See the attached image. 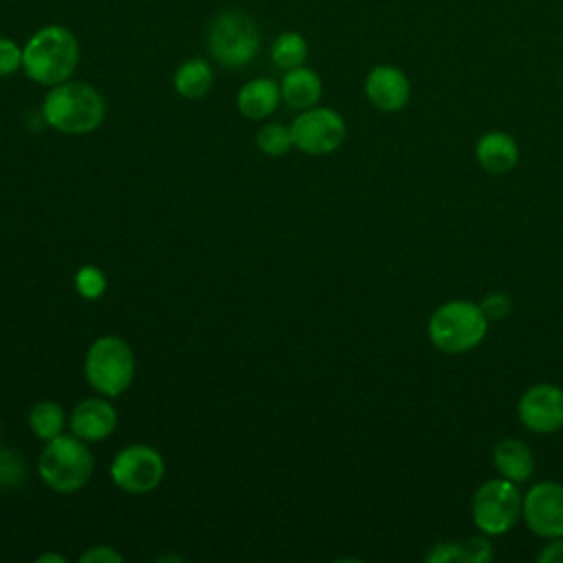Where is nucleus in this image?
<instances>
[{
	"instance_id": "3",
	"label": "nucleus",
	"mask_w": 563,
	"mask_h": 563,
	"mask_svg": "<svg viewBox=\"0 0 563 563\" xmlns=\"http://www.w3.org/2000/svg\"><path fill=\"white\" fill-rule=\"evenodd\" d=\"M262 46V33L253 15L242 9L220 11L207 29V51L216 64L235 70L249 66Z\"/></svg>"
},
{
	"instance_id": "25",
	"label": "nucleus",
	"mask_w": 563,
	"mask_h": 563,
	"mask_svg": "<svg viewBox=\"0 0 563 563\" xmlns=\"http://www.w3.org/2000/svg\"><path fill=\"white\" fill-rule=\"evenodd\" d=\"M18 70H22V44L0 35V77L15 75Z\"/></svg>"
},
{
	"instance_id": "17",
	"label": "nucleus",
	"mask_w": 563,
	"mask_h": 563,
	"mask_svg": "<svg viewBox=\"0 0 563 563\" xmlns=\"http://www.w3.org/2000/svg\"><path fill=\"white\" fill-rule=\"evenodd\" d=\"M493 464L501 477L515 484L528 482L534 473L532 449L519 438H501L493 446Z\"/></svg>"
},
{
	"instance_id": "27",
	"label": "nucleus",
	"mask_w": 563,
	"mask_h": 563,
	"mask_svg": "<svg viewBox=\"0 0 563 563\" xmlns=\"http://www.w3.org/2000/svg\"><path fill=\"white\" fill-rule=\"evenodd\" d=\"M81 563H123V554L110 545H92L81 556Z\"/></svg>"
},
{
	"instance_id": "26",
	"label": "nucleus",
	"mask_w": 563,
	"mask_h": 563,
	"mask_svg": "<svg viewBox=\"0 0 563 563\" xmlns=\"http://www.w3.org/2000/svg\"><path fill=\"white\" fill-rule=\"evenodd\" d=\"M479 308H482V312L486 314L488 321H499L512 310V301L506 292H490V295L484 297Z\"/></svg>"
},
{
	"instance_id": "4",
	"label": "nucleus",
	"mask_w": 563,
	"mask_h": 563,
	"mask_svg": "<svg viewBox=\"0 0 563 563\" xmlns=\"http://www.w3.org/2000/svg\"><path fill=\"white\" fill-rule=\"evenodd\" d=\"M488 323L479 303L451 299L431 312L427 332L440 352L466 354L484 341Z\"/></svg>"
},
{
	"instance_id": "8",
	"label": "nucleus",
	"mask_w": 563,
	"mask_h": 563,
	"mask_svg": "<svg viewBox=\"0 0 563 563\" xmlns=\"http://www.w3.org/2000/svg\"><path fill=\"white\" fill-rule=\"evenodd\" d=\"M347 125L343 117L325 106L301 110L290 123L292 147L310 156H325L339 150L345 141Z\"/></svg>"
},
{
	"instance_id": "29",
	"label": "nucleus",
	"mask_w": 563,
	"mask_h": 563,
	"mask_svg": "<svg viewBox=\"0 0 563 563\" xmlns=\"http://www.w3.org/2000/svg\"><path fill=\"white\" fill-rule=\"evenodd\" d=\"M537 559L541 563H563V537L550 539V543L541 548Z\"/></svg>"
},
{
	"instance_id": "9",
	"label": "nucleus",
	"mask_w": 563,
	"mask_h": 563,
	"mask_svg": "<svg viewBox=\"0 0 563 563\" xmlns=\"http://www.w3.org/2000/svg\"><path fill=\"white\" fill-rule=\"evenodd\" d=\"M110 477L123 493L145 495L161 486L165 477V460L147 444H130L114 455Z\"/></svg>"
},
{
	"instance_id": "5",
	"label": "nucleus",
	"mask_w": 563,
	"mask_h": 563,
	"mask_svg": "<svg viewBox=\"0 0 563 563\" xmlns=\"http://www.w3.org/2000/svg\"><path fill=\"white\" fill-rule=\"evenodd\" d=\"M95 460L86 442L77 435H57L46 442L37 460L42 482L62 495L77 493L92 475Z\"/></svg>"
},
{
	"instance_id": "32",
	"label": "nucleus",
	"mask_w": 563,
	"mask_h": 563,
	"mask_svg": "<svg viewBox=\"0 0 563 563\" xmlns=\"http://www.w3.org/2000/svg\"><path fill=\"white\" fill-rule=\"evenodd\" d=\"M0 440H2V427H0Z\"/></svg>"
},
{
	"instance_id": "15",
	"label": "nucleus",
	"mask_w": 563,
	"mask_h": 563,
	"mask_svg": "<svg viewBox=\"0 0 563 563\" xmlns=\"http://www.w3.org/2000/svg\"><path fill=\"white\" fill-rule=\"evenodd\" d=\"M282 101V90L279 81L273 77H255L246 81L235 97V106L242 117L251 121H262L268 119Z\"/></svg>"
},
{
	"instance_id": "11",
	"label": "nucleus",
	"mask_w": 563,
	"mask_h": 563,
	"mask_svg": "<svg viewBox=\"0 0 563 563\" xmlns=\"http://www.w3.org/2000/svg\"><path fill=\"white\" fill-rule=\"evenodd\" d=\"M519 422L532 433H554L563 427V389L552 383L528 387L517 402Z\"/></svg>"
},
{
	"instance_id": "18",
	"label": "nucleus",
	"mask_w": 563,
	"mask_h": 563,
	"mask_svg": "<svg viewBox=\"0 0 563 563\" xmlns=\"http://www.w3.org/2000/svg\"><path fill=\"white\" fill-rule=\"evenodd\" d=\"M216 73L205 57H189L174 70V90L185 99H202L213 86Z\"/></svg>"
},
{
	"instance_id": "31",
	"label": "nucleus",
	"mask_w": 563,
	"mask_h": 563,
	"mask_svg": "<svg viewBox=\"0 0 563 563\" xmlns=\"http://www.w3.org/2000/svg\"><path fill=\"white\" fill-rule=\"evenodd\" d=\"M163 561H185L183 556H174V554H165V556H158L156 563H163Z\"/></svg>"
},
{
	"instance_id": "19",
	"label": "nucleus",
	"mask_w": 563,
	"mask_h": 563,
	"mask_svg": "<svg viewBox=\"0 0 563 563\" xmlns=\"http://www.w3.org/2000/svg\"><path fill=\"white\" fill-rule=\"evenodd\" d=\"M310 46L299 31H282L271 44V59L279 70H290L303 66Z\"/></svg>"
},
{
	"instance_id": "12",
	"label": "nucleus",
	"mask_w": 563,
	"mask_h": 563,
	"mask_svg": "<svg viewBox=\"0 0 563 563\" xmlns=\"http://www.w3.org/2000/svg\"><path fill=\"white\" fill-rule=\"evenodd\" d=\"M367 101L380 112H400L411 99L407 73L394 64H376L363 81Z\"/></svg>"
},
{
	"instance_id": "6",
	"label": "nucleus",
	"mask_w": 563,
	"mask_h": 563,
	"mask_svg": "<svg viewBox=\"0 0 563 563\" xmlns=\"http://www.w3.org/2000/svg\"><path fill=\"white\" fill-rule=\"evenodd\" d=\"M84 372L88 385L101 394L117 398L134 380L136 361L134 352L121 336L106 334L90 343L84 361Z\"/></svg>"
},
{
	"instance_id": "2",
	"label": "nucleus",
	"mask_w": 563,
	"mask_h": 563,
	"mask_svg": "<svg viewBox=\"0 0 563 563\" xmlns=\"http://www.w3.org/2000/svg\"><path fill=\"white\" fill-rule=\"evenodd\" d=\"M42 117L62 134H88L103 123L106 99L92 84L68 79L48 88Z\"/></svg>"
},
{
	"instance_id": "7",
	"label": "nucleus",
	"mask_w": 563,
	"mask_h": 563,
	"mask_svg": "<svg viewBox=\"0 0 563 563\" xmlns=\"http://www.w3.org/2000/svg\"><path fill=\"white\" fill-rule=\"evenodd\" d=\"M523 495L519 486L506 477L486 479L473 495L471 519L486 537H501L510 532L521 519Z\"/></svg>"
},
{
	"instance_id": "21",
	"label": "nucleus",
	"mask_w": 563,
	"mask_h": 563,
	"mask_svg": "<svg viewBox=\"0 0 563 563\" xmlns=\"http://www.w3.org/2000/svg\"><path fill=\"white\" fill-rule=\"evenodd\" d=\"M255 143L266 156H284L292 147L290 128L284 123H264L255 134Z\"/></svg>"
},
{
	"instance_id": "28",
	"label": "nucleus",
	"mask_w": 563,
	"mask_h": 563,
	"mask_svg": "<svg viewBox=\"0 0 563 563\" xmlns=\"http://www.w3.org/2000/svg\"><path fill=\"white\" fill-rule=\"evenodd\" d=\"M424 559L429 563H451V561H457V541H440V543H435L424 554Z\"/></svg>"
},
{
	"instance_id": "22",
	"label": "nucleus",
	"mask_w": 563,
	"mask_h": 563,
	"mask_svg": "<svg viewBox=\"0 0 563 563\" xmlns=\"http://www.w3.org/2000/svg\"><path fill=\"white\" fill-rule=\"evenodd\" d=\"M26 468L18 451L0 449V488H15L24 482Z\"/></svg>"
},
{
	"instance_id": "20",
	"label": "nucleus",
	"mask_w": 563,
	"mask_h": 563,
	"mask_svg": "<svg viewBox=\"0 0 563 563\" xmlns=\"http://www.w3.org/2000/svg\"><path fill=\"white\" fill-rule=\"evenodd\" d=\"M64 424H66L64 409L55 400H40L29 411V427L35 433V438L44 442L62 435Z\"/></svg>"
},
{
	"instance_id": "14",
	"label": "nucleus",
	"mask_w": 563,
	"mask_h": 563,
	"mask_svg": "<svg viewBox=\"0 0 563 563\" xmlns=\"http://www.w3.org/2000/svg\"><path fill=\"white\" fill-rule=\"evenodd\" d=\"M475 158L484 172L501 176L512 172L519 163V145L508 132L490 130L479 136L475 145Z\"/></svg>"
},
{
	"instance_id": "10",
	"label": "nucleus",
	"mask_w": 563,
	"mask_h": 563,
	"mask_svg": "<svg viewBox=\"0 0 563 563\" xmlns=\"http://www.w3.org/2000/svg\"><path fill=\"white\" fill-rule=\"evenodd\" d=\"M521 519L541 539L563 537V484L537 482L523 495Z\"/></svg>"
},
{
	"instance_id": "13",
	"label": "nucleus",
	"mask_w": 563,
	"mask_h": 563,
	"mask_svg": "<svg viewBox=\"0 0 563 563\" xmlns=\"http://www.w3.org/2000/svg\"><path fill=\"white\" fill-rule=\"evenodd\" d=\"M70 431L84 442H101L117 429V409L106 398H86L70 413Z\"/></svg>"
},
{
	"instance_id": "30",
	"label": "nucleus",
	"mask_w": 563,
	"mask_h": 563,
	"mask_svg": "<svg viewBox=\"0 0 563 563\" xmlns=\"http://www.w3.org/2000/svg\"><path fill=\"white\" fill-rule=\"evenodd\" d=\"M37 563H66V556L64 554H57V552H44L35 559Z\"/></svg>"
},
{
	"instance_id": "1",
	"label": "nucleus",
	"mask_w": 563,
	"mask_h": 563,
	"mask_svg": "<svg viewBox=\"0 0 563 563\" xmlns=\"http://www.w3.org/2000/svg\"><path fill=\"white\" fill-rule=\"evenodd\" d=\"M79 59V40L64 24H44L22 44V73L46 88L73 79Z\"/></svg>"
},
{
	"instance_id": "23",
	"label": "nucleus",
	"mask_w": 563,
	"mask_h": 563,
	"mask_svg": "<svg viewBox=\"0 0 563 563\" xmlns=\"http://www.w3.org/2000/svg\"><path fill=\"white\" fill-rule=\"evenodd\" d=\"M495 556L493 545L486 534L468 537L464 541H457V561L460 563H488Z\"/></svg>"
},
{
	"instance_id": "16",
	"label": "nucleus",
	"mask_w": 563,
	"mask_h": 563,
	"mask_svg": "<svg viewBox=\"0 0 563 563\" xmlns=\"http://www.w3.org/2000/svg\"><path fill=\"white\" fill-rule=\"evenodd\" d=\"M282 101L292 110H308L321 101L323 95V81L317 70L310 66H297L290 70H284V77L279 81Z\"/></svg>"
},
{
	"instance_id": "24",
	"label": "nucleus",
	"mask_w": 563,
	"mask_h": 563,
	"mask_svg": "<svg viewBox=\"0 0 563 563\" xmlns=\"http://www.w3.org/2000/svg\"><path fill=\"white\" fill-rule=\"evenodd\" d=\"M75 288L84 299H99L106 292V275L97 266H81L75 275Z\"/></svg>"
}]
</instances>
